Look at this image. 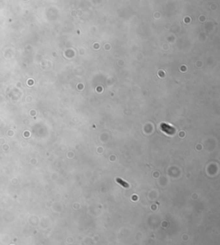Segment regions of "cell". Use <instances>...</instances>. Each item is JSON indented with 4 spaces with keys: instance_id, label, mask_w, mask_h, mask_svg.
Segmentation results:
<instances>
[{
    "instance_id": "7a4b0ae2",
    "label": "cell",
    "mask_w": 220,
    "mask_h": 245,
    "mask_svg": "<svg viewBox=\"0 0 220 245\" xmlns=\"http://www.w3.org/2000/svg\"><path fill=\"white\" fill-rule=\"evenodd\" d=\"M116 181H117V182H119L120 184H121V185H122L123 187H125V188H128V184L126 182H124L123 180H121L120 178H117Z\"/></svg>"
},
{
    "instance_id": "6da1fadb",
    "label": "cell",
    "mask_w": 220,
    "mask_h": 245,
    "mask_svg": "<svg viewBox=\"0 0 220 245\" xmlns=\"http://www.w3.org/2000/svg\"><path fill=\"white\" fill-rule=\"evenodd\" d=\"M160 126H161V129L162 130V132L165 133L169 134V135L175 133L174 127L172 126H170V125H169V124H167V123H162Z\"/></svg>"
}]
</instances>
